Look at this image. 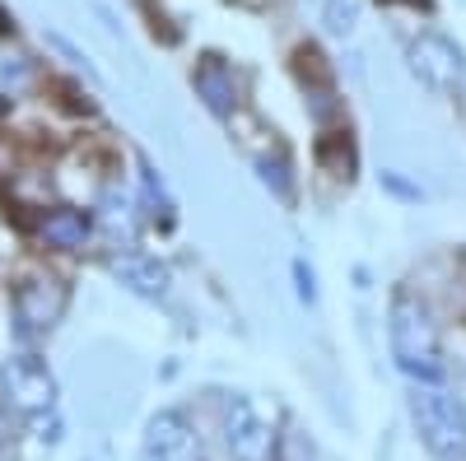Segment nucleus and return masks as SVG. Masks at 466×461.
<instances>
[{
  "label": "nucleus",
  "instance_id": "nucleus-1",
  "mask_svg": "<svg viewBox=\"0 0 466 461\" xmlns=\"http://www.w3.org/2000/svg\"><path fill=\"white\" fill-rule=\"evenodd\" d=\"M387 336H392V359L406 377L424 382V387H439L448 377V364L439 350V326L424 313V303H415L410 294H397L392 317H387Z\"/></svg>",
  "mask_w": 466,
  "mask_h": 461
},
{
  "label": "nucleus",
  "instance_id": "nucleus-2",
  "mask_svg": "<svg viewBox=\"0 0 466 461\" xmlns=\"http://www.w3.org/2000/svg\"><path fill=\"white\" fill-rule=\"evenodd\" d=\"M410 419L439 461H461L466 456V410L457 396L439 392V387H420L410 396Z\"/></svg>",
  "mask_w": 466,
  "mask_h": 461
},
{
  "label": "nucleus",
  "instance_id": "nucleus-3",
  "mask_svg": "<svg viewBox=\"0 0 466 461\" xmlns=\"http://www.w3.org/2000/svg\"><path fill=\"white\" fill-rule=\"evenodd\" d=\"M0 392H5V401L19 415H28V419L56 410V377H52V368L43 359L28 355V350H19V355H10L5 364H0Z\"/></svg>",
  "mask_w": 466,
  "mask_h": 461
},
{
  "label": "nucleus",
  "instance_id": "nucleus-4",
  "mask_svg": "<svg viewBox=\"0 0 466 461\" xmlns=\"http://www.w3.org/2000/svg\"><path fill=\"white\" fill-rule=\"evenodd\" d=\"M406 61H410V70H415V80L430 85V89H439V94H452V89L466 80V56H461V47L452 43V37L434 33V28L420 33V37H410Z\"/></svg>",
  "mask_w": 466,
  "mask_h": 461
},
{
  "label": "nucleus",
  "instance_id": "nucleus-5",
  "mask_svg": "<svg viewBox=\"0 0 466 461\" xmlns=\"http://www.w3.org/2000/svg\"><path fill=\"white\" fill-rule=\"evenodd\" d=\"M219 415H224V443H228L233 461H266L270 456L276 434H270V425L257 415V406L248 396H238V392L224 396Z\"/></svg>",
  "mask_w": 466,
  "mask_h": 461
},
{
  "label": "nucleus",
  "instance_id": "nucleus-6",
  "mask_svg": "<svg viewBox=\"0 0 466 461\" xmlns=\"http://www.w3.org/2000/svg\"><path fill=\"white\" fill-rule=\"evenodd\" d=\"M66 313V285L56 276H28L15 289V317H19V336H43L61 322Z\"/></svg>",
  "mask_w": 466,
  "mask_h": 461
},
{
  "label": "nucleus",
  "instance_id": "nucleus-7",
  "mask_svg": "<svg viewBox=\"0 0 466 461\" xmlns=\"http://www.w3.org/2000/svg\"><path fill=\"white\" fill-rule=\"evenodd\" d=\"M145 456L149 461H206V447L182 410H159L145 429Z\"/></svg>",
  "mask_w": 466,
  "mask_h": 461
},
{
  "label": "nucleus",
  "instance_id": "nucleus-8",
  "mask_svg": "<svg viewBox=\"0 0 466 461\" xmlns=\"http://www.w3.org/2000/svg\"><path fill=\"white\" fill-rule=\"evenodd\" d=\"M107 271L140 298H168V289H173V271L159 256H145V252H116L107 261Z\"/></svg>",
  "mask_w": 466,
  "mask_h": 461
},
{
  "label": "nucleus",
  "instance_id": "nucleus-9",
  "mask_svg": "<svg viewBox=\"0 0 466 461\" xmlns=\"http://www.w3.org/2000/svg\"><path fill=\"white\" fill-rule=\"evenodd\" d=\"M191 85H197V98L215 112V117L233 122L238 117V80H233V70L219 61V56H206L191 75Z\"/></svg>",
  "mask_w": 466,
  "mask_h": 461
},
{
  "label": "nucleus",
  "instance_id": "nucleus-10",
  "mask_svg": "<svg viewBox=\"0 0 466 461\" xmlns=\"http://www.w3.org/2000/svg\"><path fill=\"white\" fill-rule=\"evenodd\" d=\"M37 234H43L52 247H66V252H75V247H85L89 243V234H94V224H89V215L85 210H52V215H43V224H37Z\"/></svg>",
  "mask_w": 466,
  "mask_h": 461
},
{
  "label": "nucleus",
  "instance_id": "nucleus-11",
  "mask_svg": "<svg viewBox=\"0 0 466 461\" xmlns=\"http://www.w3.org/2000/svg\"><path fill=\"white\" fill-rule=\"evenodd\" d=\"M322 24L331 37H350L360 28V0H322Z\"/></svg>",
  "mask_w": 466,
  "mask_h": 461
},
{
  "label": "nucleus",
  "instance_id": "nucleus-12",
  "mask_svg": "<svg viewBox=\"0 0 466 461\" xmlns=\"http://www.w3.org/2000/svg\"><path fill=\"white\" fill-rule=\"evenodd\" d=\"M252 159H257V168H261V182H266L270 191H276L280 201H289V191H294V182H289V164L280 159V154L270 159L266 149H261V154H252Z\"/></svg>",
  "mask_w": 466,
  "mask_h": 461
},
{
  "label": "nucleus",
  "instance_id": "nucleus-13",
  "mask_svg": "<svg viewBox=\"0 0 466 461\" xmlns=\"http://www.w3.org/2000/svg\"><path fill=\"white\" fill-rule=\"evenodd\" d=\"M140 182H145V201H149V205H159V215L168 219L173 201H168V191H164V182L154 177V168H149V164H140Z\"/></svg>",
  "mask_w": 466,
  "mask_h": 461
},
{
  "label": "nucleus",
  "instance_id": "nucleus-14",
  "mask_svg": "<svg viewBox=\"0 0 466 461\" xmlns=\"http://www.w3.org/2000/svg\"><path fill=\"white\" fill-rule=\"evenodd\" d=\"M318 159H322L336 177H350V168H355V154H350V145H345V140H340V149L322 145V149H318Z\"/></svg>",
  "mask_w": 466,
  "mask_h": 461
},
{
  "label": "nucleus",
  "instance_id": "nucleus-15",
  "mask_svg": "<svg viewBox=\"0 0 466 461\" xmlns=\"http://www.w3.org/2000/svg\"><path fill=\"white\" fill-rule=\"evenodd\" d=\"M294 280H299V298L303 303H318V276H313V266H308L303 256L294 261Z\"/></svg>",
  "mask_w": 466,
  "mask_h": 461
},
{
  "label": "nucleus",
  "instance_id": "nucleus-16",
  "mask_svg": "<svg viewBox=\"0 0 466 461\" xmlns=\"http://www.w3.org/2000/svg\"><path fill=\"white\" fill-rule=\"evenodd\" d=\"M382 186H387V191H397V196H406V201H420V191H415L410 182H401L397 173H382Z\"/></svg>",
  "mask_w": 466,
  "mask_h": 461
},
{
  "label": "nucleus",
  "instance_id": "nucleus-17",
  "mask_svg": "<svg viewBox=\"0 0 466 461\" xmlns=\"http://www.w3.org/2000/svg\"><path fill=\"white\" fill-rule=\"evenodd\" d=\"M10 443V429H5V415H0V447H5Z\"/></svg>",
  "mask_w": 466,
  "mask_h": 461
}]
</instances>
